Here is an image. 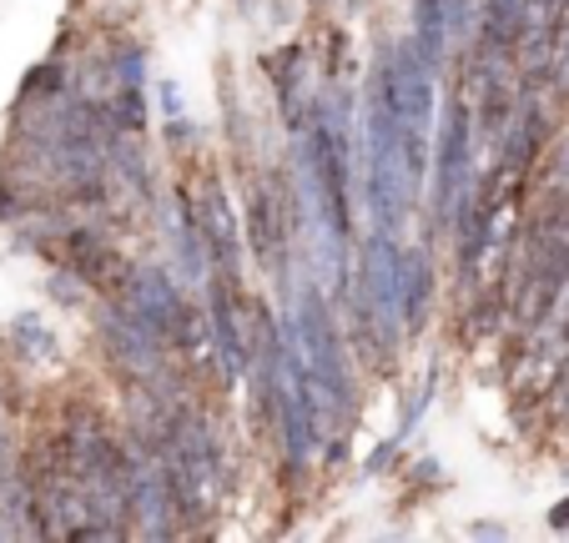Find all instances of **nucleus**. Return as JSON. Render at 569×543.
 Listing matches in <instances>:
<instances>
[{
    "label": "nucleus",
    "instance_id": "13",
    "mask_svg": "<svg viewBox=\"0 0 569 543\" xmlns=\"http://www.w3.org/2000/svg\"><path fill=\"white\" fill-rule=\"evenodd\" d=\"M413 16H419V51L433 66L443 61V46H449V0H413Z\"/></svg>",
    "mask_w": 569,
    "mask_h": 543
},
{
    "label": "nucleus",
    "instance_id": "3",
    "mask_svg": "<svg viewBox=\"0 0 569 543\" xmlns=\"http://www.w3.org/2000/svg\"><path fill=\"white\" fill-rule=\"evenodd\" d=\"M161 342L167 338H161L147 318H137L127 302H111V308L101 312V348H107L111 368L127 373L131 383H157V378H167V352H161Z\"/></svg>",
    "mask_w": 569,
    "mask_h": 543
},
{
    "label": "nucleus",
    "instance_id": "15",
    "mask_svg": "<svg viewBox=\"0 0 569 543\" xmlns=\"http://www.w3.org/2000/svg\"><path fill=\"white\" fill-rule=\"evenodd\" d=\"M111 121L127 131H141V121H147V101H141V86L137 81H121L117 86V111H111Z\"/></svg>",
    "mask_w": 569,
    "mask_h": 543
},
{
    "label": "nucleus",
    "instance_id": "5",
    "mask_svg": "<svg viewBox=\"0 0 569 543\" xmlns=\"http://www.w3.org/2000/svg\"><path fill=\"white\" fill-rule=\"evenodd\" d=\"M469 161H473V107L459 101L449 107L443 117V131H439V167H433V212L439 222H453L463 202H469Z\"/></svg>",
    "mask_w": 569,
    "mask_h": 543
},
{
    "label": "nucleus",
    "instance_id": "14",
    "mask_svg": "<svg viewBox=\"0 0 569 543\" xmlns=\"http://www.w3.org/2000/svg\"><path fill=\"white\" fill-rule=\"evenodd\" d=\"M11 338H16V348H21L26 358H36V362H51L56 358V338L41 328V318H36V312H26V318L11 322Z\"/></svg>",
    "mask_w": 569,
    "mask_h": 543
},
{
    "label": "nucleus",
    "instance_id": "10",
    "mask_svg": "<svg viewBox=\"0 0 569 543\" xmlns=\"http://www.w3.org/2000/svg\"><path fill=\"white\" fill-rule=\"evenodd\" d=\"M535 21V0H483L479 6V46L483 51H509L529 36Z\"/></svg>",
    "mask_w": 569,
    "mask_h": 543
},
{
    "label": "nucleus",
    "instance_id": "11",
    "mask_svg": "<svg viewBox=\"0 0 569 543\" xmlns=\"http://www.w3.org/2000/svg\"><path fill=\"white\" fill-rule=\"evenodd\" d=\"M429 298H433V272L423 252H403V332L423 328L429 318Z\"/></svg>",
    "mask_w": 569,
    "mask_h": 543
},
{
    "label": "nucleus",
    "instance_id": "4",
    "mask_svg": "<svg viewBox=\"0 0 569 543\" xmlns=\"http://www.w3.org/2000/svg\"><path fill=\"white\" fill-rule=\"evenodd\" d=\"M131 519H137L141 539H172L177 519H182V503L172 489V469H167V453H131Z\"/></svg>",
    "mask_w": 569,
    "mask_h": 543
},
{
    "label": "nucleus",
    "instance_id": "9",
    "mask_svg": "<svg viewBox=\"0 0 569 543\" xmlns=\"http://www.w3.org/2000/svg\"><path fill=\"white\" fill-rule=\"evenodd\" d=\"M66 252H71V267L81 282H91V288H101V292H117V298L127 292L131 267L121 262V252L97 227H71V232H66Z\"/></svg>",
    "mask_w": 569,
    "mask_h": 543
},
{
    "label": "nucleus",
    "instance_id": "12",
    "mask_svg": "<svg viewBox=\"0 0 569 543\" xmlns=\"http://www.w3.org/2000/svg\"><path fill=\"white\" fill-rule=\"evenodd\" d=\"M177 352H187V362H217L222 358V342H217V328H212V312H197L187 308L182 318H177V332H172Z\"/></svg>",
    "mask_w": 569,
    "mask_h": 543
},
{
    "label": "nucleus",
    "instance_id": "16",
    "mask_svg": "<svg viewBox=\"0 0 569 543\" xmlns=\"http://www.w3.org/2000/svg\"><path fill=\"white\" fill-rule=\"evenodd\" d=\"M565 523H569V503H559V509H555V529H565Z\"/></svg>",
    "mask_w": 569,
    "mask_h": 543
},
{
    "label": "nucleus",
    "instance_id": "2",
    "mask_svg": "<svg viewBox=\"0 0 569 543\" xmlns=\"http://www.w3.org/2000/svg\"><path fill=\"white\" fill-rule=\"evenodd\" d=\"M353 302L358 322L378 338V348H393V338L403 332V252L393 247V232L368 237Z\"/></svg>",
    "mask_w": 569,
    "mask_h": 543
},
{
    "label": "nucleus",
    "instance_id": "8",
    "mask_svg": "<svg viewBox=\"0 0 569 543\" xmlns=\"http://www.w3.org/2000/svg\"><path fill=\"white\" fill-rule=\"evenodd\" d=\"M121 302H127L137 318H147L167 342H172V332H177V318L187 312L177 282L167 278V267H137L131 282H127V292H121Z\"/></svg>",
    "mask_w": 569,
    "mask_h": 543
},
{
    "label": "nucleus",
    "instance_id": "1",
    "mask_svg": "<svg viewBox=\"0 0 569 543\" xmlns=\"http://www.w3.org/2000/svg\"><path fill=\"white\" fill-rule=\"evenodd\" d=\"M167 469H172V489H177V503H182V519L187 523L212 519L227 473H222V448H217L212 428H207V418L197 413V408H182V418H177L172 448H167Z\"/></svg>",
    "mask_w": 569,
    "mask_h": 543
},
{
    "label": "nucleus",
    "instance_id": "6",
    "mask_svg": "<svg viewBox=\"0 0 569 543\" xmlns=\"http://www.w3.org/2000/svg\"><path fill=\"white\" fill-rule=\"evenodd\" d=\"M248 242L272 278L288 272V181L258 177L248 192Z\"/></svg>",
    "mask_w": 569,
    "mask_h": 543
},
{
    "label": "nucleus",
    "instance_id": "7",
    "mask_svg": "<svg viewBox=\"0 0 569 543\" xmlns=\"http://www.w3.org/2000/svg\"><path fill=\"white\" fill-rule=\"evenodd\" d=\"M192 222H197V232H202L207 252H212V267L222 272V278H237L232 267H237V252H242V232H237L232 202H227V192L212 177H207L192 197Z\"/></svg>",
    "mask_w": 569,
    "mask_h": 543
}]
</instances>
